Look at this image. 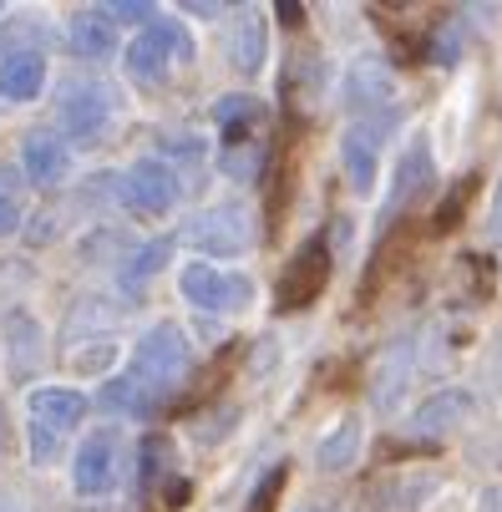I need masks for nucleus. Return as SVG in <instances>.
<instances>
[{
    "mask_svg": "<svg viewBox=\"0 0 502 512\" xmlns=\"http://www.w3.org/2000/svg\"><path fill=\"white\" fill-rule=\"evenodd\" d=\"M193 371V345L178 325H153L137 340L132 365L122 376H112L102 386V406L107 411H127V416H153Z\"/></svg>",
    "mask_w": 502,
    "mask_h": 512,
    "instance_id": "obj_1",
    "label": "nucleus"
},
{
    "mask_svg": "<svg viewBox=\"0 0 502 512\" xmlns=\"http://www.w3.org/2000/svg\"><path fill=\"white\" fill-rule=\"evenodd\" d=\"M396 71L386 66V56H355L345 66V77H340V102L355 122H381L396 117Z\"/></svg>",
    "mask_w": 502,
    "mask_h": 512,
    "instance_id": "obj_2",
    "label": "nucleus"
},
{
    "mask_svg": "<svg viewBox=\"0 0 502 512\" xmlns=\"http://www.w3.org/2000/svg\"><path fill=\"white\" fill-rule=\"evenodd\" d=\"M173 61H193V36L178 26V21H153L148 31H142L132 46H127V77L137 87H158L168 77Z\"/></svg>",
    "mask_w": 502,
    "mask_h": 512,
    "instance_id": "obj_3",
    "label": "nucleus"
},
{
    "mask_svg": "<svg viewBox=\"0 0 502 512\" xmlns=\"http://www.w3.org/2000/svg\"><path fill=\"white\" fill-rule=\"evenodd\" d=\"M31 457L36 462H51L61 436L87 416V396L82 391H66V386H41L31 391Z\"/></svg>",
    "mask_w": 502,
    "mask_h": 512,
    "instance_id": "obj_4",
    "label": "nucleus"
},
{
    "mask_svg": "<svg viewBox=\"0 0 502 512\" xmlns=\"http://www.w3.org/2000/svg\"><path fill=\"white\" fill-rule=\"evenodd\" d=\"M254 213L244 208V203H219V208H208V213H198L193 224H183V244H193L198 254H219V259H229V254H244L249 244H254Z\"/></svg>",
    "mask_w": 502,
    "mask_h": 512,
    "instance_id": "obj_5",
    "label": "nucleus"
},
{
    "mask_svg": "<svg viewBox=\"0 0 502 512\" xmlns=\"http://www.w3.org/2000/svg\"><path fill=\"white\" fill-rule=\"evenodd\" d=\"M178 284H183V300L188 305L213 310V315H239L254 300L249 274H234V269H219V264H188L178 274Z\"/></svg>",
    "mask_w": 502,
    "mask_h": 512,
    "instance_id": "obj_6",
    "label": "nucleus"
},
{
    "mask_svg": "<svg viewBox=\"0 0 502 512\" xmlns=\"http://www.w3.org/2000/svg\"><path fill=\"white\" fill-rule=\"evenodd\" d=\"M325 284H330V249H325V239H310L290 264H284L274 300H279L284 315H290V310H310L325 295Z\"/></svg>",
    "mask_w": 502,
    "mask_h": 512,
    "instance_id": "obj_7",
    "label": "nucleus"
},
{
    "mask_svg": "<svg viewBox=\"0 0 502 512\" xmlns=\"http://www.w3.org/2000/svg\"><path fill=\"white\" fill-rule=\"evenodd\" d=\"M112 112H117V97L102 82H71L61 92V127L77 142H97L102 127L112 122Z\"/></svg>",
    "mask_w": 502,
    "mask_h": 512,
    "instance_id": "obj_8",
    "label": "nucleus"
},
{
    "mask_svg": "<svg viewBox=\"0 0 502 512\" xmlns=\"http://www.w3.org/2000/svg\"><path fill=\"white\" fill-rule=\"evenodd\" d=\"M122 203L132 213H168L178 203V173L163 158H142L122 178Z\"/></svg>",
    "mask_w": 502,
    "mask_h": 512,
    "instance_id": "obj_9",
    "label": "nucleus"
},
{
    "mask_svg": "<svg viewBox=\"0 0 502 512\" xmlns=\"http://www.w3.org/2000/svg\"><path fill=\"white\" fill-rule=\"evenodd\" d=\"M71 482H77L82 497H102L117 482V431H92L77 447V462H71Z\"/></svg>",
    "mask_w": 502,
    "mask_h": 512,
    "instance_id": "obj_10",
    "label": "nucleus"
},
{
    "mask_svg": "<svg viewBox=\"0 0 502 512\" xmlns=\"http://www.w3.org/2000/svg\"><path fill=\"white\" fill-rule=\"evenodd\" d=\"M381 122H350V132L340 137V168L350 178L355 193H371L376 188V163H381Z\"/></svg>",
    "mask_w": 502,
    "mask_h": 512,
    "instance_id": "obj_11",
    "label": "nucleus"
},
{
    "mask_svg": "<svg viewBox=\"0 0 502 512\" xmlns=\"http://www.w3.org/2000/svg\"><path fill=\"white\" fill-rule=\"evenodd\" d=\"M426 183H432V148H426V137H421V142H411V148L401 153V163H396V173H391V188H386V224L421 198Z\"/></svg>",
    "mask_w": 502,
    "mask_h": 512,
    "instance_id": "obj_12",
    "label": "nucleus"
},
{
    "mask_svg": "<svg viewBox=\"0 0 502 512\" xmlns=\"http://www.w3.org/2000/svg\"><path fill=\"white\" fill-rule=\"evenodd\" d=\"M21 168H26L31 183L56 188V183L71 173V148H66V137H56V132H31V137L21 142Z\"/></svg>",
    "mask_w": 502,
    "mask_h": 512,
    "instance_id": "obj_13",
    "label": "nucleus"
},
{
    "mask_svg": "<svg viewBox=\"0 0 502 512\" xmlns=\"http://www.w3.org/2000/svg\"><path fill=\"white\" fill-rule=\"evenodd\" d=\"M71 51L82 61H107L117 51V21L107 11H77L71 16Z\"/></svg>",
    "mask_w": 502,
    "mask_h": 512,
    "instance_id": "obj_14",
    "label": "nucleus"
},
{
    "mask_svg": "<svg viewBox=\"0 0 502 512\" xmlns=\"http://www.w3.org/2000/svg\"><path fill=\"white\" fill-rule=\"evenodd\" d=\"M46 87V61L36 51H16L0 61V97L6 102H31Z\"/></svg>",
    "mask_w": 502,
    "mask_h": 512,
    "instance_id": "obj_15",
    "label": "nucleus"
},
{
    "mask_svg": "<svg viewBox=\"0 0 502 512\" xmlns=\"http://www.w3.org/2000/svg\"><path fill=\"white\" fill-rule=\"evenodd\" d=\"M472 416V396L467 391H437L432 401H421V411H416V431L421 436H447L452 426H462Z\"/></svg>",
    "mask_w": 502,
    "mask_h": 512,
    "instance_id": "obj_16",
    "label": "nucleus"
},
{
    "mask_svg": "<svg viewBox=\"0 0 502 512\" xmlns=\"http://www.w3.org/2000/svg\"><path fill=\"white\" fill-rule=\"evenodd\" d=\"M264 46H269V26L259 11H239L234 16V66L244 71V77H254V71L264 66Z\"/></svg>",
    "mask_w": 502,
    "mask_h": 512,
    "instance_id": "obj_17",
    "label": "nucleus"
},
{
    "mask_svg": "<svg viewBox=\"0 0 502 512\" xmlns=\"http://www.w3.org/2000/svg\"><path fill=\"white\" fill-rule=\"evenodd\" d=\"M355 457H361V421L345 416L335 431H325V442L315 447V462L325 472H345V467H355Z\"/></svg>",
    "mask_w": 502,
    "mask_h": 512,
    "instance_id": "obj_18",
    "label": "nucleus"
},
{
    "mask_svg": "<svg viewBox=\"0 0 502 512\" xmlns=\"http://www.w3.org/2000/svg\"><path fill=\"white\" fill-rule=\"evenodd\" d=\"M406 376H411V340H396V345L386 350V365L376 371V406H381V411L396 406V396L406 391Z\"/></svg>",
    "mask_w": 502,
    "mask_h": 512,
    "instance_id": "obj_19",
    "label": "nucleus"
},
{
    "mask_svg": "<svg viewBox=\"0 0 502 512\" xmlns=\"http://www.w3.org/2000/svg\"><path fill=\"white\" fill-rule=\"evenodd\" d=\"M168 254H173V239H153V244H142V249L132 254V264H127V284H142L148 274H158V269L168 264Z\"/></svg>",
    "mask_w": 502,
    "mask_h": 512,
    "instance_id": "obj_20",
    "label": "nucleus"
},
{
    "mask_svg": "<svg viewBox=\"0 0 502 512\" xmlns=\"http://www.w3.org/2000/svg\"><path fill=\"white\" fill-rule=\"evenodd\" d=\"M213 117L224 122V137H229V142H239V137H244V122L259 117V102H254V97H229V102L213 107Z\"/></svg>",
    "mask_w": 502,
    "mask_h": 512,
    "instance_id": "obj_21",
    "label": "nucleus"
},
{
    "mask_svg": "<svg viewBox=\"0 0 502 512\" xmlns=\"http://www.w3.org/2000/svg\"><path fill=\"white\" fill-rule=\"evenodd\" d=\"M467 198H472V178H462V183H457V188H452V193L437 203V213H432V234H447V229L457 224V213L467 208Z\"/></svg>",
    "mask_w": 502,
    "mask_h": 512,
    "instance_id": "obj_22",
    "label": "nucleus"
},
{
    "mask_svg": "<svg viewBox=\"0 0 502 512\" xmlns=\"http://www.w3.org/2000/svg\"><path fill=\"white\" fill-rule=\"evenodd\" d=\"M21 229V198H16V183H11V173L0 168V239L6 234H16Z\"/></svg>",
    "mask_w": 502,
    "mask_h": 512,
    "instance_id": "obj_23",
    "label": "nucleus"
},
{
    "mask_svg": "<svg viewBox=\"0 0 502 512\" xmlns=\"http://www.w3.org/2000/svg\"><path fill=\"white\" fill-rule=\"evenodd\" d=\"M112 21H132V26H153L158 21V6H148V0H112V6H102Z\"/></svg>",
    "mask_w": 502,
    "mask_h": 512,
    "instance_id": "obj_24",
    "label": "nucleus"
},
{
    "mask_svg": "<svg viewBox=\"0 0 502 512\" xmlns=\"http://www.w3.org/2000/svg\"><path fill=\"white\" fill-rule=\"evenodd\" d=\"M284 477H290V467H269V477L254 487V497H249V512H274V497H279V487H284Z\"/></svg>",
    "mask_w": 502,
    "mask_h": 512,
    "instance_id": "obj_25",
    "label": "nucleus"
},
{
    "mask_svg": "<svg viewBox=\"0 0 502 512\" xmlns=\"http://www.w3.org/2000/svg\"><path fill=\"white\" fill-rule=\"evenodd\" d=\"M457 46H462V21H447V26L437 31V41H432V61H437V66H452V61H457Z\"/></svg>",
    "mask_w": 502,
    "mask_h": 512,
    "instance_id": "obj_26",
    "label": "nucleus"
},
{
    "mask_svg": "<svg viewBox=\"0 0 502 512\" xmlns=\"http://www.w3.org/2000/svg\"><path fill=\"white\" fill-rule=\"evenodd\" d=\"M163 457H168V442L163 436H148L142 442V487H153V477L163 472Z\"/></svg>",
    "mask_w": 502,
    "mask_h": 512,
    "instance_id": "obj_27",
    "label": "nucleus"
},
{
    "mask_svg": "<svg viewBox=\"0 0 502 512\" xmlns=\"http://www.w3.org/2000/svg\"><path fill=\"white\" fill-rule=\"evenodd\" d=\"M492 234L502 239V173H497V188H492Z\"/></svg>",
    "mask_w": 502,
    "mask_h": 512,
    "instance_id": "obj_28",
    "label": "nucleus"
},
{
    "mask_svg": "<svg viewBox=\"0 0 502 512\" xmlns=\"http://www.w3.org/2000/svg\"><path fill=\"white\" fill-rule=\"evenodd\" d=\"M477 512H502V487H487L482 502H477Z\"/></svg>",
    "mask_w": 502,
    "mask_h": 512,
    "instance_id": "obj_29",
    "label": "nucleus"
},
{
    "mask_svg": "<svg viewBox=\"0 0 502 512\" xmlns=\"http://www.w3.org/2000/svg\"><path fill=\"white\" fill-rule=\"evenodd\" d=\"M300 512H340V507H335V502H305Z\"/></svg>",
    "mask_w": 502,
    "mask_h": 512,
    "instance_id": "obj_30",
    "label": "nucleus"
}]
</instances>
